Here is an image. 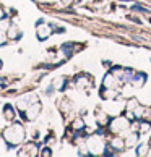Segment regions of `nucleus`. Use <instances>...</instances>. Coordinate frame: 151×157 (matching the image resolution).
Masks as SVG:
<instances>
[{
  "mask_svg": "<svg viewBox=\"0 0 151 157\" xmlns=\"http://www.w3.org/2000/svg\"><path fill=\"white\" fill-rule=\"evenodd\" d=\"M5 138H7V141L11 143V144L20 143L21 139H23V130H21V126L20 125H13V126L7 128V130H5Z\"/></svg>",
  "mask_w": 151,
  "mask_h": 157,
  "instance_id": "nucleus-1",
  "label": "nucleus"
},
{
  "mask_svg": "<svg viewBox=\"0 0 151 157\" xmlns=\"http://www.w3.org/2000/svg\"><path fill=\"white\" fill-rule=\"evenodd\" d=\"M50 34V28L47 25H44V23H39V26H38V36L41 39H46Z\"/></svg>",
  "mask_w": 151,
  "mask_h": 157,
  "instance_id": "nucleus-2",
  "label": "nucleus"
},
{
  "mask_svg": "<svg viewBox=\"0 0 151 157\" xmlns=\"http://www.w3.org/2000/svg\"><path fill=\"white\" fill-rule=\"evenodd\" d=\"M127 126H129V121H127L125 118H117V120H115L114 123L111 125V128H112L114 131H119V130H122V128H127Z\"/></svg>",
  "mask_w": 151,
  "mask_h": 157,
  "instance_id": "nucleus-3",
  "label": "nucleus"
},
{
  "mask_svg": "<svg viewBox=\"0 0 151 157\" xmlns=\"http://www.w3.org/2000/svg\"><path fill=\"white\" fill-rule=\"evenodd\" d=\"M11 110H13V109H11L10 105L5 107V117H7V118H13V112H11Z\"/></svg>",
  "mask_w": 151,
  "mask_h": 157,
  "instance_id": "nucleus-4",
  "label": "nucleus"
},
{
  "mask_svg": "<svg viewBox=\"0 0 151 157\" xmlns=\"http://www.w3.org/2000/svg\"><path fill=\"white\" fill-rule=\"evenodd\" d=\"M112 144H114V146L117 147V149H122V147H124V143H122L120 139H114V143H112Z\"/></svg>",
  "mask_w": 151,
  "mask_h": 157,
  "instance_id": "nucleus-5",
  "label": "nucleus"
},
{
  "mask_svg": "<svg viewBox=\"0 0 151 157\" xmlns=\"http://www.w3.org/2000/svg\"><path fill=\"white\" fill-rule=\"evenodd\" d=\"M5 42V36H3V33L0 31V44H3Z\"/></svg>",
  "mask_w": 151,
  "mask_h": 157,
  "instance_id": "nucleus-6",
  "label": "nucleus"
},
{
  "mask_svg": "<svg viewBox=\"0 0 151 157\" xmlns=\"http://www.w3.org/2000/svg\"><path fill=\"white\" fill-rule=\"evenodd\" d=\"M2 16H3V11H2V10H0V20H2Z\"/></svg>",
  "mask_w": 151,
  "mask_h": 157,
  "instance_id": "nucleus-7",
  "label": "nucleus"
}]
</instances>
